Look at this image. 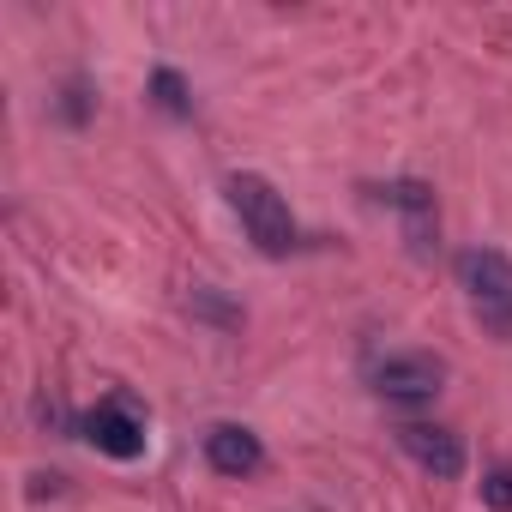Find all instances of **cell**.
<instances>
[{
	"instance_id": "obj_1",
	"label": "cell",
	"mask_w": 512,
	"mask_h": 512,
	"mask_svg": "<svg viewBox=\"0 0 512 512\" xmlns=\"http://www.w3.org/2000/svg\"><path fill=\"white\" fill-rule=\"evenodd\" d=\"M223 193H229V211L241 217L247 241L260 247L266 260H290V253L302 247L296 211H290V199H284L266 175H229V181H223Z\"/></svg>"
},
{
	"instance_id": "obj_2",
	"label": "cell",
	"mask_w": 512,
	"mask_h": 512,
	"mask_svg": "<svg viewBox=\"0 0 512 512\" xmlns=\"http://www.w3.org/2000/svg\"><path fill=\"white\" fill-rule=\"evenodd\" d=\"M458 290L476 314V326L500 344H512V260L500 247H464L458 253Z\"/></svg>"
},
{
	"instance_id": "obj_3",
	"label": "cell",
	"mask_w": 512,
	"mask_h": 512,
	"mask_svg": "<svg viewBox=\"0 0 512 512\" xmlns=\"http://www.w3.org/2000/svg\"><path fill=\"white\" fill-rule=\"evenodd\" d=\"M368 386H374L386 404L416 410V404H434V398H440V386H446V362H440V356H428V350H404V356L374 362Z\"/></svg>"
},
{
	"instance_id": "obj_4",
	"label": "cell",
	"mask_w": 512,
	"mask_h": 512,
	"mask_svg": "<svg viewBox=\"0 0 512 512\" xmlns=\"http://www.w3.org/2000/svg\"><path fill=\"white\" fill-rule=\"evenodd\" d=\"M380 205H392V211H398L404 247L416 253V260H428V253L440 247V211H434V187H422V181H386V187H380Z\"/></svg>"
},
{
	"instance_id": "obj_5",
	"label": "cell",
	"mask_w": 512,
	"mask_h": 512,
	"mask_svg": "<svg viewBox=\"0 0 512 512\" xmlns=\"http://www.w3.org/2000/svg\"><path fill=\"white\" fill-rule=\"evenodd\" d=\"M398 446L434 476V482H458L464 476V440L440 422H398Z\"/></svg>"
},
{
	"instance_id": "obj_6",
	"label": "cell",
	"mask_w": 512,
	"mask_h": 512,
	"mask_svg": "<svg viewBox=\"0 0 512 512\" xmlns=\"http://www.w3.org/2000/svg\"><path fill=\"white\" fill-rule=\"evenodd\" d=\"M79 428H85V440H91L103 458H121V464H127V458H139V452H145V422H139V416H133V404H121V398L97 404Z\"/></svg>"
},
{
	"instance_id": "obj_7",
	"label": "cell",
	"mask_w": 512,
	"mask_h": 512,
	"mask_svg": "<svg viewBox=\"0 0 512 512\" xmlns=\"http://www.w3.org/2000/svg\"><path fill=\"white\" fill-rule=\"evenodd\" d=\"M205 464L217 470V476H253L266 464V446H260V434L253 428H241V422H211L205 428Z\"/></svg>"
},
{
	"instance_id": "obj_8",
	"label": "cell",
	"mask_w": 512,
	"mask_h": 512,
	"mask_svg": "<svg viewBox=\"0 0 512 512\" xmlns=\"http://www.w3.org/2000/svg\"><path fill=\"white\" fill-rule=\"evenodd\" d=\"M151 97H157V109H169V115H193L187 79H181L175 67H157V73H151Z\"/></svg>"
},
{
	"instance_id": "obj_9",
	"label": "cell",
	"mask_w": 512,
	"mask_h": 512,
	"mask_svg": "<svg viewBox=\"0 0 512 512\" xmlns=\"http://www.w3.org/2000/svg\"><path fill=\"white\" fill-rule=\"evenodd\" d=\"M61 121H67V127H85V121H91V85H85V79H67V91H61Z\"/></svg>"
},
{
	"instance_id": "obj_10",
	"label": "cell",
	"mask_w": 512,
	"mask_h": 512,
	"mask_svg": "<svg viewBox=\"0 0 512 512\" xmlns=\"http://www.w3.org/2000/svg\"><path fill=\"white\" fill-rule=\"evenodd\" d=\"M482 506L512 512V464H494V470L482 476Z\"/></svg>"
},
{
	"instance_id": "obj_11",
	"label": "cell",
	"mask_w": 512,
	"mask_h": 512,
	"mask_svg": "<svg viewBox=\"0 0 512 512\" xmlns=\"http://www.w3.org/2000/svg\"><path fill=\"white\" fill-rule=\"evenodd\" d=\"M193 314H205V320H217V326H241V314H235V308H223L211 290H193Z\"/></svg>"
}]
</instances>
